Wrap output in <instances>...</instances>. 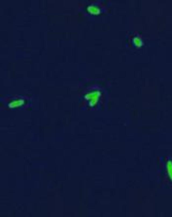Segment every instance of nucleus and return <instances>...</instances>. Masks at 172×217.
<instances>
[{
	"instance_id": "obj_1",
	"label": "nucleus",
	"mask_w": 172,
	"mask_h": 217,
	"mask_svg": "<svg viewBox=\"0 0 172 217\" xmlns=\"http://www.w3.org/2000/svg\"><path fill=\"white\" fill-rule=\"evenodd\" d=\"M164 164L167 173L169 174L170 177L172 179V157L166 158L164 160Z\"/></svg>"
},
{
	"instance_id": "obj_2",
	"label": "nucleus",
	"mask_w": 172,
	"mask_h": 217,
	"mask_svg": "<svg viewBox=\"0 0 172 217\" xmlns=\"http://www.w3.org/2000/svg\"><path fill=\"white\" fill-rule=\"evenodd\" d=\"M134 44L135 45L136 47H140L142 45V40L141 39L140 37H136L133 39Z\"/></svg>"
}]
</instances>
